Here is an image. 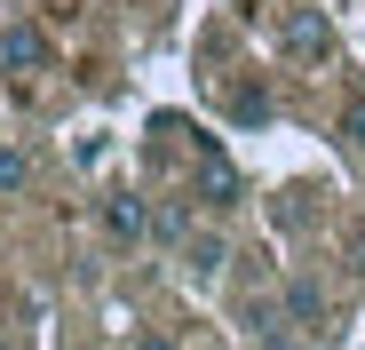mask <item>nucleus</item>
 I'll return each instance as SVG.
<instances>
[{"instance_id": "obj_1", "label": "nucleus", "mask_w": 365, "mask_h": 350, "mask_svg": "<svg viewBox=\"0 0 365 350\" xmlns=\"http://www.w3.org/2000/svg\"><path fill=\"white\" fill-rule=\"evenodd\" d=\"M191 175H199V199H207V207H222V215L247 207V175L230 167V151H222L215 136H191Z\"/></svg>"}, {"instance_id": "obj_2", "label": "nucleus", "mask_w": 365, "mask_h": 350, "mask_svg": "<svg viewBox=\"0 0 365 350\" xmlns=\"http://www.w3.org/2000/svg\"><path fill=\"white\" fill-rule=\"evenodd\" d=\"M278 48L294 56V64H334V24H326V9H286L278 16Z\"/></svg>"}, {"instance_id": "obj_3", "label": "nucleus", "mask_w": 365, "mask_h": 350, "mask_svg": "<svg viewBox=\"0 0 365 350\" xmlns=\"http://www.w3.org/2000/svg\"><path fill=\"white\" fill-rule=\"evenodd\" d=\"M0 72H16V80L48 72V32L40 24H0Z\"/></svg>"}, {"instance_id": "obj_4", "label": "nucleus", "mask_w": 365, "mask_h": 350, "mask_svg": "<svg viewBox=\"0 0 365 350\" xmlns=\"http://www.w3.org/2000/svg\"><path fill=\"white\" fill-rule=\"evenodd\" d=\"M103 231H111L119 247H143V239H151V199H135V191L103 199Z\"/></svg>"}, {"instance_id": "obj_5", "label": "nucleus", "mask_w": 365, "mask_h": 350, "mask_svg": "<svg viewBox=\"0 0 365 350\" xmlns=\"http://www.w3.org/2000/svg\"><path fill=\"white\" fill-rule=\"evenodd\" d=\"M278 303H286V319H294L302 334H318V326H326V286H318V279H286V295H278Z\"/></svg>"}, {"instance_id": "obj_6", "label": "nucleus", "mask_w": 365, "mask_h": 350, "mask_svg": "<svg viewBox=\"0 0 365 350\" xmlns=\"http://www.w3.org/2000/svg\"><path fill=\"white\" fill-rule=\"evenodd\" d=\"M175 255L191 263V279H222V263H230V247H222V231H199V223H191V239H182Z\"/></svg>"}, {"instance_id": "obj_7", "label": "nucleus", "mask_w": 365, "mask_h": 350, "mask_svg": "<svg viewBox=\"0 0 365 350\" xmlns=\"http://www.w3.org/2000/svg\"><path fill=\"white\" fill-rule=\"evenodd\" d=\"M0 191H9V199L32 191V151L24 144H0Z\"/></svg>"}, {"instance_id": "obj_8", "label": "nucleus", "mask_w": 365, "mask_h": 350, "mask_svg": "<svg viewBox=\"0 0 365 350\" xmlns=\"http://www.w3.org/2000/svg\"><path fill=\"white\" fill-rule=\"evenodd\" d=\"M230 111H238V120H255V128H262V120H270V96H262L255 80H247V88H230Z\"/></svg>"}, {"instance_id": "obj_9", "label": "nucleus", "mask_w": 365, "mask_h": 350, "mask_svg": "<svg viewBox=\"0 0 365 350\" xmlns=\"http://www.w3.org/2000/svg\"><path fill=\"white\" fill-rule=\"evenodd\" d=\"M151 231L167 247H182V239H191V215H182V207H151Z\"/></svg>"}, {"instance_id": "obj_10", "label": "nucleus", "mask_w": 365, "mask_h": 350, "mask_svg": "<svg viewBox=\"0 0 365 350\" xmlns=\"http://www.w3.org/2000/svg\"><path fill=\"white\" fill-rule=\"evenodd\" d=\"M341 136L365 151V96H349V111H341Z\"/></svg>"}, {"instance_id": "obj_11", "label": "nucleus", "mask_w": 365, "mask_h": 350, "mask_svg": "<svg viewBox=\"0 0 365 350\" xmlns=\"http://www.w3.org/2000/svg\"><path fill=\"white\" fill-rule=\"evenodd\" d=\"M262 350H310V342H302V326H278V334H262Z\"/></svg>"}, {"instance_id": "obj_12", "label": "nucleus", "mask_w": 365, "mask_h": 350, "mask_svg": "<svg viewBox=\"0 0 365 350\" xmlns=\"http://www.w3.org/2000/svg\"><path fill=\"white\" fill-rule=\"evenodd\" d=\"M135 350H175V342H167V334H143V342H135Z\"/></svg>"}, {"instance_id": "obj_13", "label": "nucleus", "mask_w": 365, "mask_h": 350, "mask_svg": "<svg viewBox=\"0 0 365 350\" xmlns=\"http://www.w3.org/2000/svg\"><path fill=\"white\" fill-rule=\"evenodd\" d=\"M238 9H247V0H238Z\"/></svg>"}]
</instances>
